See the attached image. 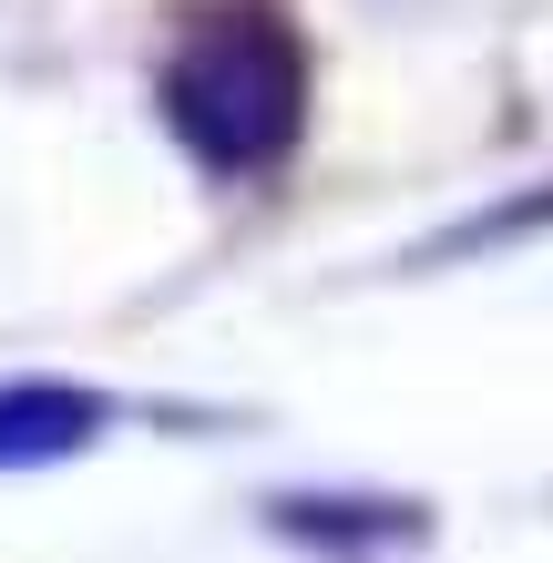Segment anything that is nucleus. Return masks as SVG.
<instances>
[{"mask_svg": "<svg viewBox=\"0 0 553 563\" xmlns=\"http://www.w3.org/2000/svg\"><path fill=\"white\" fill-rule=\"evenodd\" d=\"M92 430H103V400H92V389L11 379V389H0V472H21V461H62V451H82Z\"/></svg>", "mask_w": 553, "mask_h": 563, "instance_id": "nucleus-2", "label": "nucleus"}, {"mask_svg": "<svg viewBox=\"0 0 553 563\" xmlns=\"http://www.w3.org/2000/svg\"><path fill=\"white\" fill-rule=\"evenodd\" d=\"M165 123L225 175L277 164L308 134V42L277 11H256V0L206 11L165 52Z\"/></svg>", "mask_w": 553, "mask_h": 563, "instance_id": "nucleus-1", "label": "nucleus"}]
</instances>
